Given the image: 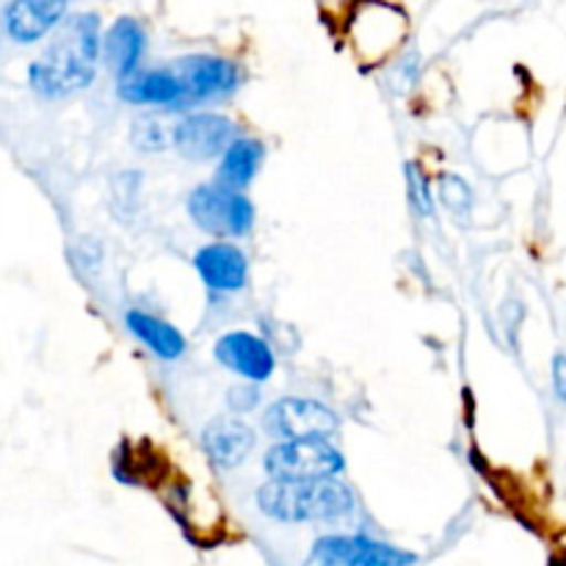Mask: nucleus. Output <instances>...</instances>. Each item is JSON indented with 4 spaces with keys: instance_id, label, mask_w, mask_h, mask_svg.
<instances>
[{
    "instance_id": "f257e3e1",
    "label": "nucleus",
    "mask_w": 566,
    "mask_h": 566,
    "mask_svg": "<svg viewBox=\"0 0 566 566\" xmlns=\"http://www.w3.org/2000/svg\"><path fill=\"white\" fill-rule=\"evenodd\" d=\"M99 59H103L99 17L92 11L75 14L59 28L50 48L28 66V83L33 92L48 99L70 97L92 86Z\"/></svg>"
},
{
    "instance_id": "f03ea898",
    "label": "nucleus",
    "mask_w": 566,
    "mask_h": 566,
    "mask_svg": "<svg viewBox=\"0 0 566 566\" xmlns=\"http://www.w3.org/2000/svg\"><path fill=\"white\" fill-rule=\"evenodd\" d=\"M254 501L276 523H329L354 512V492L337 479H271L260 486Z\"/></svg>"
},
{
    "instance_id": "7ed1b4c3",
    "label": "nucleus",
    "mask_w": 566,
    "mask_h": 566,
    "mask_svg": "<svg viewBox=\"0 0 566 566\" xmlns=\"http://www.w3.org/2000/svg\"><path fill=\"white\" fill-rule=\"evenodd\" d=\"M188 216L216 238H241L254 227V205L238 188L221 182L197 186L188 197Z\"/></svg>"
},
{
    "instance_id": "20e7f679",
    "label": "nucleus",
    "mask_w": 566,
    "mask_h": 566,
    "mask_svg": "<svg viewBox=\"0 0 566 566\" xmlns=\"http://www.w3.org/2000/svg\"><path fill=\"white\" fill-rule=\"evenodd\" d=\"M263 468L269 479L280 481L337 479L346 470V459L329 440H276L265 451Z\"/></svg>"
},
{
    "instance_id": "39448f33",
    "label": "nucleus",
    "mask_w": 566,
    "mask_h": 566,
    "mask_svg": "<svg viewBox=\"0 0 566 566\" xmlns=\"http://www.w3.org/2000/svg\"><path fill=\"white\" fill-rule=\"evenodd\" d=\"M263 429L274 440H329L340 429V418L326 403L287 396L265 409Z\"/></svg>"
},
{
    "instance_id": "423d86ee",
    "label": "nucleus",
    "mask_w": 566,
    "mask_h": 566,
    "mask_svg": "<svg viewBox=\"0 0 566 566\" xmlns=\"http://www.w3.org/2000/svg\"><path fill=\"white\" fill-rule=\"evenodd\" d=\"M171 66H175L177 77H180L182 88H186V108L199 103H210V99H224L241 86V70H238V64L230 59H221V55H182Z\"/></svg>"
},
{
    "instance_id": "0eeeda50",
    "label": "nucleus",
    "mask_w": 566,
    "mask_h": 566,
    "mask_svg": "<svg viewBox=\"0 0 566 566\" xmlns=\"http://www.w3.org/2000/svg\"><path fill=\"white\" fill-rule=\"evenodd\" d=\"M238 138V125L224 114L216 111H199V114H188L186 119L177 122L171 130V142L175 149L188 160H210L224 155Z\"/></svg>"
},
{
    "instance_id": "6e6552de",
    "label": "nucleus",
    "mask_w": 566,
    "mask_h": 566,
    "mask_svg": "<svg viewBox=\"0 0 566 566\" xmlns=\"http://www.w3.org/2000/svg\"><path fill=\"white\" fill-rule=\"evenodd\" d=\"M213 354L230 374L241 376V379L247 381H254V385L271 379V374H274L276 368V357L274 352H271L269 343H265L263 337L243 329L221 335L219 340H216Z\"/></svg>"
},
{
    "instance_id": "1a4fd4ad",
    "label": "nucleus",
    "mask_w": 566,
    "mask_h": 566,
    "mask_svg": "<svg viewBox=\"0 0 566 566\" xmlns=\"http://www.w3.org/2000/svg\"><path fill=\"white\" fill-rule=\"evenodd\" d=\"M254 446H258V437L252 426L232 415L213 418L202 431V451L221 470H232L247 462Z\"/></svg>"
},
{
    "instance_id": "9d476101",
    "label": "nucleus",
    "mask_w": 566,
    "mask_h": 566,
    "mask_svg": "<svg viewBox=\"0 0 566 566\" xmlns=\"http://www.w3.org/2000/svg\"><path fill=\"white\" fill-rule=\"evenodd\" d=\"M72 0H11L3 9V28L14 42L31 44L48 36L66 17Z\"/></svg>"
},
{
    "instance_id": "9b49d317",
    "label": "nucleus",
    "mask_w": 566,
    "mask_h": 566,
    "mask_svg": "<svg viewBox=\"0 0 566 566\" xmlns=\"http://www.w3.org/2000/svg\"><path fill=\"white\" fill-rule=\"evenodd\" d=\"M119 97L130 105H160V108H186V88L175 66L136 70L119 81Z\"/></svg>"
},
{
    "instance_id": "f8f14e48",
    "label": "nucleus",
    "mask_w": 566,
    "mask_h": 566,
    "mask_svg": "<svg viewBox=\"0 0 566 566\" xmlns=\"http://www.w3.org/2000/svg\"><path fill=\"white\" fill-rule=\"evenodd\" d=\"M193 269L210 291L235 293L247 285L249 260L235 243L213 241L193 254Z\"/></svg>"
},
{
    "instance_id": "ddd939ff",
    "label": "nucleus",
    "mask_w": 566,
    "mask_h": 566,
    "mask_svg": "<svg viewBox=\"0 0 566 566\" xmlns=\"http://www.w3.org/2000/svg\"><path fill=\"white\" fill-rule=\"evenodd\" d=\"M313 551L329 553V556L343 558L354 566H412L418 562L415 553L401 551L387 542L370 539V536H324L313 545Z\"/></svg>"
},
{
    "instance_id": "4468645a",
    "label": "nucleus",
    "mask_w": 566,
    "mask_h": 566,
    "mask_svg": "<svg viewBox=\"0 0 566 566\" xmlns=\"http://www.w3.org/2000/svg\"><path fill=\"white\" fill-rule=\"evenodd\" d=\"M144 50H147V31L133 17H119L103 33V59L116 77H127L138 70Z\"/></svg>"
},
{
    "instance_id": "2eb2a0df",
    "label": "nucleus",
    "mask_w": 566,
    "mask_h": 566,
    "mask_svg": "<svg viewBox=\"0 0 566 566\" xmlns=\"http://www.w3.org/2000/svg\"><path fill=\"white\" fill-rule=\"evenodd\" d=\"M125 324L155 357L160 359H180L186 354V337L177 326L169 321L158 318V315L142 313V310H127Z\"/></svg>"
},
{
    "instance_id": "dca6fc26",
    "label": "nucleus",
    "mask_w": 566,
    "mask_h": 566,
    "mask_svg": "<svg viewBox=\"0 0 566 566\" xmlns=\"http://www.w3.org/2000/svg\"><path fill=\"white\" fill-rule=\"evenodd\" d=\"M263 158H265V147L258 142V138L238 136L235 142L224 149V155H221L219 171H216V182L243 191V188L258 177V169L260 164H263Z\"/></svg>"
},
{
    "instance_id": "f3484780",
    "label": "nucleus",
    "mask_w": 566,
    "mask_h": 566,
    "mask_svg": "<svg viewBox=\"0 0 566 566\" xmlns=\"http://www.w3.org/2000/svg\"><path fill=\"white\" fill-rule=\"evenodd\" d=\"M437 197H440V202L446 205L453 216H459V219H462V216H470V208H473V188H470L468 180H462L459 175L446 171V175L437 177Z\"/></svg>"
},
{
    "instance_id": "a211bd4d",
    "label": "nucleus",
    "mask_w": 566,
    "mask_h": 566,
    "mask_svg": "<svg viewBox=\"0 0 566 566\" xmlns=\"http://www.w3.org/2000/svg\"><path fill=\"white\" fill-rule=\"evenodd\" d=\"M407 186H409V199H412L415 210H418L423 219H431L434 216L437 193H431L429 180H426L423 169L415 164H407Z\"/></svg>"
},
{
    "instance_id": "6ab92c4d",
    "label": "nucleus",
    "mask_w": 566,
    "mask_h": 566,
    "mask_svg": "<svg viewBox=\"0 0 566 566\" xmlns=\"http://www.w3.org/2000/svg\"><path fill=\"white\" fill-rule=\"evenodd\" d=\"M227 403H230V409L235 415L252 412V409L260 403V392H258V387H254V381H252V385L232 387L230 396H227Z\"/></svg>"
},
{
    "instance_id": "aec40b11",
    "label": "nucleus",
    "mask_w": 566,
    "mask_h": 566,
    "mask_svg": "<svg viewBox=\"0 0 566 566\" xmlns=\"http://www.w3.org/2000/svg\"><path fill=\"white\" fill-rule=\"evenodd\" d=\"M551 381H553V392L562 403H566V354H556L551 365Z\"/></svg>"
},
{
    "instance_id": "412c9836",
    "label": "nucleus",
    "mask_w": 566,
    "mask_h": 566,
    "mask_svg": "<svg viewBox=\"0 0 566 566\" xmlns=\"http://www.w3.org/2000/svg\"><path fill=\"white\" fill-rule=\"evenodd\" d=\"M302 566H354V564L343 562V558H335V556H329V553L313 551V553H310V558H307V562H304Z\"/></svg>"
}]
</instances>
